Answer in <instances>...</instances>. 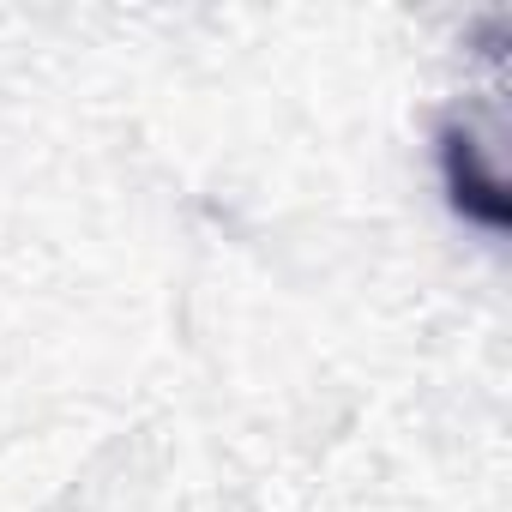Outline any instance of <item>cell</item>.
I'll use <instances>...</instances> for the list:
<instances>
[{
  "mask_svg": "<svg viewBox=\"0 0 512 512\" xmlns=\"http://www.w3.org/2000/svg\"><path fill=\"white\" fill-rule=\"evenodd\" d=\"M440 169H446V193L452 205L482 223V229H506L512 223V199H506V175L494 145H482L470 133V121H446L440 127Z\"/></svg>",
  "mask_w": 512,
  "mask_h": 512,
  "instance_id": "obj_1",
  "label": "cell"
}]
</instances>
